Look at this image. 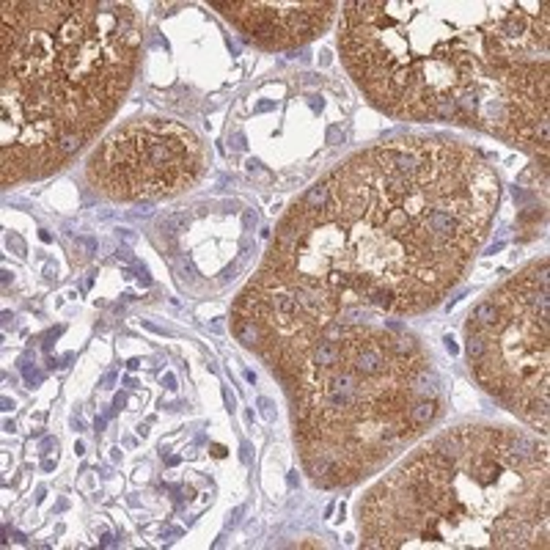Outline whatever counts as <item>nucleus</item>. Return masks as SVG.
Masks as SVG:
<instances>
[{"mask_svg": "<svg viewBox=\"0 0 550 550\" xmlns=\"http://www.w3.org/2000/svg\"><path fill=\"white\" fill-rule=\"evenodd\" d=\"M201 171V141L165 119H141L113 130L88 160V182L113 201H154L185 193Z\"/></svg>", "mask_w": 550, "mask_h": 550, "instance_id": "1", "label": "nucleus"}, {"mask_svg": "<svg viewBox=\"0 0 550 550\" xmlns=\"http://www.w3.org/2000/svg\"><path fill=\"white\" fill-rule=\"evenodd\" d=\"M262 47L289 50L314 39L333 17V3H212Z\"/></svg>", "mask_w": 550, "mask_h": 550, "instance_id": "2", "label": "nucleus"}, {"mask_svg": "<svg viewBox=\"0 0 550 550\" xmlns=\"http://www.w3.org/2000/svg\"><path fill=\"white\" fill-rule=\"evenodd\" d=\"M232 327H234V336H237L245 347L259 349V352L267 349V333H265V327H262L256 319H251V316H245V314H234Z\"/></svg>", "mask_w": 550, "mask_h": 550, "instance_id": "3", "label": "nucleus"}, {"mask_svg": "<svg viewBox=\"0 0 550 550\" xmlns=\"http://www.w3.org/2000/svg\"><path fill=\"white\" fill-rule=\"evenodd\" d=\"M498 319H501L498 303H496V300H485V303H479V305L473 308V314H471V319H468V325H465V333L490 330V327H496Z\"/></svg>", "mask_w": 550, "mask_h": 550, "instance_id": "4", "label": "nucleus"}, {"mask_svg": "<svg viewBox=\"0 0 550 550\" xmlns=\"http://www.w3.org/2000/svg\"><path fill=\"white\" fill-rule=\"evenodd\" d=\"M438 413H440L438 399H435V396H427V399H416V402L410 405L407 418H410V427L418 432L421 427H429V424L438 418Z\"/></svg>", "mask_w": 550, "mask_h": 550, "instance_id": "5", "label": "nucleus"}, {"mask_svg": "<svg viewBox=\"0 0 550 550\" xmlns=\"http://www.w3.org/2000/svg\"><path fill=\"white\" fill-rule=\"evenodd\" d=\"M330 204V182H316L308 187V193L303 196V201L297 204L305 215H316Z\"/></svg>", "mask_w": 550, "mask_h": 550, "instance_id": "6", "label": "nucleus"}, {"mask_svg": "<svg viewBox=\"0 0 550 550\" xmlns=\"http://www.w3.org/2000/svg\"><path fill=\"white\" fill-rule=\"evenodd\" d=\"M91 135H85V132H80V130H72V132H63L61 138H58V143H55V154H58V163L63 165L72 154H77L80 149H83V143L88 141Z\"/></svg>", "mask_w": 550, "mask_h": 550, "instance_id": "7", "label": "nucleus"}, {"mask_svg": "<svg viewBox=\"0 0 550 550\" xmlns=\"http://www.w3.org/2000/svg\"><path fill=\"white\" fill-rule=\"evenodd\" d=\"M487 349H490V341H487V333H485V330H473V333H468V341H465V352H468L471 363L482 360V358L487 355Z\"/></svg>", "mask_w": 550, "mask_h": 550, "instance_id": "8", "label": "nucleus"}, {"mask_svg": "<svg viewBox=\"0 0 550 550\" xmlns=\"http://www.w3.org/2000/svg\"><path fill=\"white\" fill-rule=\"evenodd\" d=\"M187 223H190V221H187V215H168V218H165L160 226H163V229H168V234H179V232H182Z\"/></svg>", "mask_w": 550, "mask_h": 550, "instance_id": "9", "label": "nucleus"}, {"mask_svg": "<svg viewBox=\"0 0 550 550\" xmlns=\"http://www.w3.org/2000/svg\"><path fill=\"white\" fill-rule=\"evenodd\" d=\"M259 407H262V416L267 418V421H273L275 413H273V402L270 399H259Z\"/></svg>", "mask_w": 550, "mask_h": 550, "instance_id": "10", "label": "nucleus"}, {"mask_svg": "<svg viewBox=\"0 0 550 550\" xmlns=\"http://www.w3.org/2000/svg\"><path fill=\"white\" fill-rule=\"evenodd\" d=\"M8 245H14V248L19 251V256L25 254V245H22V240H19V237H8Z\"/></svg>", "mask_w": 550, "mask_h": 550, "instance_id": "11", "label": "nucleus"}, {"mask_svg": "<svg viewBox=\"0 0 550 550\" xmlns=\"http://www.w3.org/2000/svg\"><path fill=\"white\" fill-rule=\"evenodd\" d=\"M443 341H446V349H449V352H451V355H457V352H460V347H457V344H454V338H451V336H446V338H443Z\"/></svg>", "mask_w": 550, "mask_h": 550, "instance_id": "12", "label": "nucleus"}, {"mask_svg": "<svg viewBox=\"0 0 550 550\" xmlns=\"http://www.w3.org/2000/svg\"><path fill=\"white\" fill-rule=\"evenodd\" d=\"M163 385H165V388H176V380H174V374H163Z\"/></svg>", "mask_w": 550, "mask_h": 550, "instance_id": "13", "label": "nucleus"}, {"mask_svg": "<svg viewBox=\"0 0 550 550\" xmlns=\"http://www.w3.org/2000/svg\"><path fill=\"white\" fill-rule=\"evenodd\" d=\"M113 380H116V374H105V388H110V385H113Z\"/></svg>", "mask_w": 550, "mask_h": 550, "instance_id": "14", "label": "nucleus"}, {"mask_svg": "<svg viewBox=\"0 0 550 550\" xmlns=\"http://www.w3.org/2000/svg\"><path fill=\"white\" fill-rule=\"evenodd\" d=\"M124 402H127L124 394H119V396H116V407H124Z\"/></svg>", "mask_w": 550, "mask_h": 550, "instance_id": "15", "label": "nucleus"}]
</instances>
